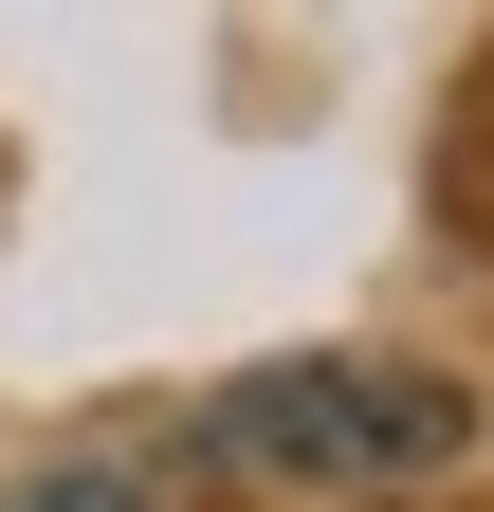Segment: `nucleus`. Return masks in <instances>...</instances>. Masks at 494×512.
<instances>
[{
	"instance_id": "nucleus-1",
	"label": "nucleus",
	"mask_w": 494,
	"mask_h": 512,
	"mask_svg": "<svg viewBox=\"0 0 494 512\" xmlns=\"http://www.w3.org/2000/svg\"><path fill=\"white\" fill-rule=\"evenodd\" d=\"M202 458L275 476V494H403V476L476 458V403L440 366H385V348H293V366H238L202 403Z\"/></svg>"
},
{
	"instance_id": "nucleus-2",
	"label": "nucleus",
	"mask_w": 494,
	"mask_h": 512,
	"mask_svg": "<svg viewBox=\"0 0 494 512\" xmlns=\"http://www.w3.org/2000/svg\"><path fill=\"white\" fill-rule=\"evenodd\" d=\"M0 512H165V476H129V458H55V476H19Z\"/></svg>"
}]
</instances>
